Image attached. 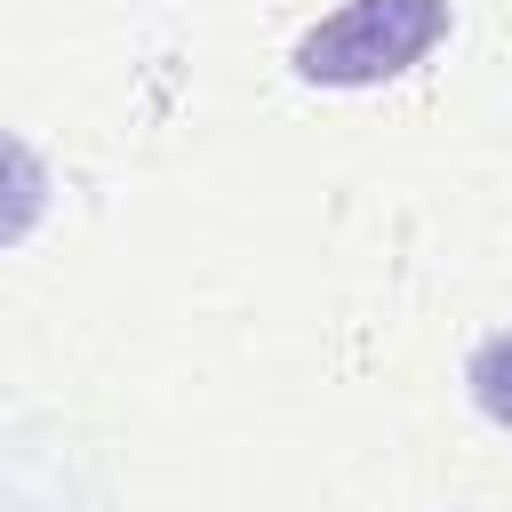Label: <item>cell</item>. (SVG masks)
Instances as JSON below:
<instances>
[{
  "instance_id": "cell-1",
  "label": "cell",
  "mask_w": 512,
  "mask_h": 512,
  "mask_svg": "<svg viewBox=\"0 0 512 512\" xmlns=\"http://www.w3.org/2000/svg\"><path fill=\"white\" fill-rule=\"evenodd\" d=\"M448 24H456L448 0H344L288 48V64L312 88H376V80L424 64L448 40Z\"/></svg>"
},
{
  "instance_id": "cell-2",
  "label": "cell",
  "mask_w": 512,
  "mask_h": 512,
  "mask_svg": "<svg viewBox=\"0 0 512 512\" xmlns=\"http://www.w3.org/2000/svg\"><path fill=\"white\" fill-rule=\"evenodd\" d=\"M48 192H56V184H48V160H40L24 136L0 128V248H16V240L48 216Z\"/></svg>"
},
{
  "instance_id": "cell-3",
  "label": "cell",
  "mask_w": 512,
  "mask_h": 512,
  "mask_svg": "<svg viewBox=\"0 0 512 512\" xmlns=\"http://www.w3.org/2000/svg\"><path fill=\"white\" fill-rule=\"evenodd\" d=\"M464 384H472V408H480L488 424H504V432H512V328H496V336H480V344H472Z\"/></svg>"
}]
</instances>
